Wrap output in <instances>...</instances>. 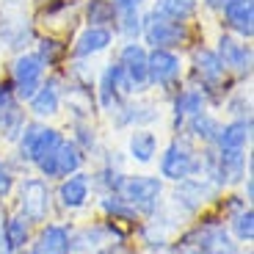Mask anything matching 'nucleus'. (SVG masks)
Here are the masks:
<instances>
[{"label": "nucleus", "instance_id": "obj_1", "mask_svg": "<svg viewBox=\"0 0 254 254\" xmlns=\"http://www.w3.org/2000/svg\"><path fill=\"white\" fill-rule=\"evenodd\" d=\"M183 56H185V80L199 86L202 91H207V97L213 100V108L218 111L224 94H227L232 86H238V80L224 69L218 53L213 50V45H210L204 36L196 39Z\"/></svg>", "mask_w": 254, "mask_h": 254}, {"label": "nucleus", "instance_id": "obj_2", "mask_svg": "<svg viewBox=\"0 0 254 254\" xmlns=\"http://www.w3.org/2000/svg\"><path fill=\"white\" fill-rule=\"evenodd\" d=\"M66 138V130L64 127H56L53 122H36L28 119L22 135L17 138V144L8 146V160L17 169L19 174L33 172V166L42 163L47 155H53L61 146V141Z\"/></svg>", "mask_w": 254, "mask_h": 254}, {"label": "nucleus", "instance_id": "obj_3", "mask_svg": "<svg viewBox=\"0 0 254 254\" xmlns=\"http://www.w3.org/2000/svg\"><path fill=\"white\" fill-rule=\"evenodd\" d=\"M174 241L188 246L193 254H243V249H246L227 232L224 218L213 207L204 210L190 224H185Z\"/></svg>", "mask_w": 254, "mask_h": 254}, {"label": "nucleus", "instance_id": "obj_4", "mask_svg": "<svg viewBox=\"0 0 254 254\" xmlns=\"http://www.w3.org/2000/svg\"><path fill=\"white\" fill-rule=\"evenodd\" d=\"M8 202H11V210L25 216L33 227H42V224L58 218L56 199H53V183L39 177L36 172H25L17 180V188H14Z\"/></svg>", "mask_w": 254, "mask_h": 254}, {"label": "nucleus", "instance_id": "obj_5", "mask_svg": "<svg viewBox=\"0 0 254 254\" xmlns=\"http://www.w3.org/2000/svg\"><path fill=\"white\" fill-rule=\"evenodd\" d=\"M221 193H224L221 188H216L210 180L196 174V177H188L183 183H174L166 188V207L183 224H190L196 216H202L204 210L213 207V202Z\"/></svg>", "mask_w": 254, "mask_h": 254}, {"label": "nucleus", "instance_id": "obj_6", "mask_svg": "<svg viewBox=\"0 0 254 254\" xmlns=\"http://www.w3.org/2000/svg\"><path fill=\"white\" fill-rule=\"evenodd\" d=\"M204 36V33H202ZM199 36V22H174V19L158 17L146 6L144 28H141V42L149 50H180L185 53Z\"/></svg>", "mask_w": 254, "mask_h": 254}, {"label": "nucleus", "instance_id": "obj_7", "mask_svg": "<svg viewBox=\"0 0 254 254\" xmlns=\"http://www.w3.org/2000/svg\"><path fill=\"white\" fill-rule=\"evenodd\" d=\"M155 166H158V177L163 180L166 185H174V183H183V180H188V177H196L199 174V146L183 133L169 135V141L160 144Z\"/></svg>", "mask_w": 254, "mask_h": 254}, {"label": "nucleus", "instance_id": "obj_8", "mask_svg": "<svg viewBox=\"0 0 254 254\" xmlns=\"http://www.w3.org/2000/svg\"><path fill=\"white\" fill-rule=\"evenodd\" d=\"M166 188H169V185H166L158 174L125 172L116 193L133 204L135 213H138L141 218H146V216H152V213H158V210L166 204Z\"/></svg>", "mask_w": 254, "mask_h": 254}, {"label": "nucleus", "instance_id": "obj_9", "mask_svg": "<svg viewBox=\"0 0 254 254\" xmlns=\"http://www.w3.org/2000/svg\"><path fill=\"white\" fill-rule=\"evenodd\" d=\"M146 75H149V91L166 100L185 83V56L180 50H149Z\"/></svg>", "mask_w": 254, "mask_h": 254}, {"label": "nucleus", "instance_id": "obj_10", "mask_svg": "<svg viewBox=\"0 0 254 254\" xmlns=\"http://www.w3.org/2000/svg\"><path fill=\"white\" fill-rule=\"evenodd\" d=\"M130 241H133L130 229L102 216L86 224H72V252L75 254H94L97 249H105L111 243H130Z\"/></svg>", "mask_w": 254, "mask_h": 254}, {"label": "nucleus", "instance_id": "obj_11", "mask_svg": "<svg viewBox=\"0 0 254 254\" xmlns=\"http://www.w3.org/2000/svg\"><path fill=\"white\" fill-rule=\"evenodd\" d=\"M166 116L163 100L155 94H138V97H127L119 108L114 111L108 119V125L119 133H127L133 127H158L160 119Z\"/></svg>", "mask_w": 254, "mask_h": 254}, {"label": "nucleus", "instance_id": "obj_12", "mask_svg": "<svg viewBox=\"0 0 254 254\" xmlns=\"http://www.w3.org/2000/svg\"><path fill=\"white\" fill-rule=\"evenodd\" d=\"M183 227L185 224L163 204L158 213H152V216H146L138 221V227H135V232H133V241H138L135 249L144 252V254H158L160 249H166L180 235Z\"/></svg>", "mask_w": 254, "mask_h": 254}, {"label": "nucleus", "instance_id": "obj_13", "mask_svg": "<svg viewBox=\"0 0 254 254\" xmlns=\"http://www.w3.org/2000/svg\"><path fill=\"white\" fill-rule=\"evenodd\" d=\"M47 77V66L45 61L36 56L33 50H22V53H14L8 58V66H6V80L11 83V91H14V100H19L25 105L28 100L33 97V91L42 86V80Z\"/></svg>", "mask_w": 254, "mask_h": 254}, {"label": "nucleus", "instance_id": "obj_14", "mask_svg": "<svg viewBox=\"0 0 254 254\" xmlns=\"http://www.w3.org/2000/svg\"><path fill=\"white\" fill-rule=\"evenodd\" d=\"M127 97H135L133 89H130V80H127L119 64L114 58H108L97 69V77H94V100L100 116H111Z\"/></svg>", "mask_w": 254, "mask_h": 254}, {"label": "nucleus", "instance_id": "obj_15", "mask_svg": "<svg viewBox=\"0 0 254 254\" xmlns=\"http://www.w3.org/2000/svg\"><path fill=\"white\" fill-rule=\"evenodd\" d=\"M53 199H56V216L58 218H72L94 202V188H91V174L89 169L75 172L69 177L53 183Z\"/></svg>", "mask_w": 254, "mask_h": 254}, {"label": "nucleus", "instance_id": "obj_16", "mask_svg": "<svg viewBox=\"0 0 254 254\" xmlns=\"http://www.w3.org/2000/svg\"><path fill=\"white\" fill-rule=\"evenodd\" d=\"M210 45H213V50L218 53L224 69L235 77L238 83L252 80V72H254V47H252V42L238 39V36H232V33H227V31H218Z\"/></svg>", "mask_w": 254, "mask_h": 254}, {"label": "nucleus", "instance_id": "obj_17", "mask_svg": "<svg viewBox=\"0 0 254 254\" xmlns=\"http://www.w3.org/2000/svg\"><path fill=\"white\" fill-rule=\"evenodd\" d=\"M33 25L39 31L72 36L80 28V0H42L36 3Z\"/></svg>", "mask_w": 254, "mask_h": 254}, {"label": "nucleus", "instance_id": "obj_18", "mask_svg": "<svg viewBox=\"0 0 254 254\" xmlns=\"http://www.w3.org/2000/svg\"><path fill=\"white\" fill-rule=\"evenodd\" d=\"M166 105V114H169V127H172V135L183 133V125L188 116L199 114V111H207L213 108V100L207 97V91H202L199 86H193V83L185 80L183 86H180L174 94H169L163 100ZM216 111V108H213Z\"/></svg>", "mask_w": 254, "mask_h": 254}, {"label": "nucleus", "instance_id": "obj_19", "mask_svg": "<svg viewBox=\"0 0 254 254\" xmlns=\"http://www.w3.org/2000/svg\"><path fill=\"white\" fill-rule=\"evenodd\" d=\"M114 61L122 66V72L127 75V80H130V89H133V94H152L149 91V75H146V56H149V47L144 45V42H116L114 50Z\"/></svg>", "mask_w": 254, "mask_h": 254}, {"label": "nucleus", "instance_id": "obj_20", "mask_svg": "<svg viewBox=\"0 0 254 254\" xmlns=\"http://www.w3.org/2000/svg\"><path fill=\"white\" fill-rule=\"evenodd\" d=\"M83 169H89V158L83 155V149L69 138V135L61 141V146H58L56 152L47 155L42 163L33 166V172H36L39 177L50 180V183H58V180L69 177V174H75V172H83Z\"/></svg>", "mask_w": 254, "mask_h": 254}, {"label": "nucleus", "instance_id": "obj_21", "mask_svg": "<svg viewBox=\"0 0 254 254\" xmlns=\"http://www.w3.org/2000/svg\"><path fill=\"white\" fill-rule=\"evenodd\" d=\"M116 47L114 28H97V25H80L69 36V58L75 61H97L108 56Z\"/></svg>", "mask_w": 254, "mask_h": 254}, {"label": "nucleus", "instance_id": "obj_22", "mask_svg": "<svg viewBox=\"0 0 254 254\" xmlns=\"http://www.w3.org/2000/svg\"><path fill=\"white\" fill-rule=\"evenodd\" d=\"M25 111L36 122H53L64 114V77H61V72H47L42 86L25 102Z\"/></svg>", "mask_w": 254, "mask_h": 254}, {"label": "nucleus", "instance_id": "obj_23", "mask_svg": "<svg viewBox=\"0 0 254 254\" xmlns=\"http://www.w3.org/2000/svg\"><path fill=\"white\" fill-rule=\"evenodd\" d=\"M19 254H75L72 252V221L53 218L36 227L28 249Z\"/></svg>", "mask_w": 254, "mask_h": 254}, {"label": "nucleus", "instance_id": "obj_24", "mask_svg": "<svg viewBox=\"0 0 254 254\" xmlns=\"http://www.w3.org/2000/svg\"><path fill=\"white\" fill-rule=\"evenodd\" d=\"M149 0H114V33L116 42H141L144 11Z\"/></svg>", "mask_w": 254, "mask_h": 254}, {"label": "nucleus", "instance_id": "obj_25", "mask_svg": "<svg viewBox=\"0 0 254 254\" xmlns=\"http://www.w3.org/2000/svg\"><path fill=\"white\" fill-rule=\"evenodd\" d=\"M33 232H36V227H33L25 216H19L17 210L8 207L6 213L0 216V254L25 252L31 238H33Z\"/></svg>", "mask_w": 254, "mask_h": 254}, {"label": "nucleus", "instance_id": "obj_26", "mask_svg": "<svg viewBox=\"0 0 254 254\" xmlns=\"http://www.w3.org/2000/svg\"><path fill=\"white\" fill-rule=\"evenodd\" d=\"M218 31H227L238 39H254V0H227L216 17Z\"/></svg>", "mask_w": 254, "mask_h": 254}, {"label": "nucleus", "instance_id": "obj_27", "mask_svg": "<svg viewBox=\"0 0 254 254\" xmlns=\"http://www.w3.org/2000/svg\"><path fill=\"white\" fill-rule=\"evenodd\" d=\"M160 133L155 127H133L127 130V141H125V158L133 166H152L155 158L160 152Z\"/></svg>", "mask_w": 254, "mask_h": 254}, {"label": "nucleus", "instance_id": "obj_28", "mask_svg": "<svg viewBox=\"0 0 254 254\" xmlns=\"http://www.w3.org/2000/svg\"><path fill=\"white\" fill-rule=\"evenodd\" d=\"M64 114H66V122L97 119L100 111H97V100H94V86H80V83L64 80Z\"/></svg>", "mask_w": 254, "mask_h": 254}, {"label": "nucleus", "instance_id": "obj_29", "mask_svg": "<svg viewBox=\"0 0 254 254\" xmlns=\"http://www.w3.org/2000/svg\"><path fill=\"white\" fill-rule=\"evenodd\" d=\"M218 174L227 190L238 188L252 174V149H216Z\"/></svg>", "mask_w": 254, "mask_h": 254}, {"label": "nucleus", "instance_id": "obj_30", "mask_svg": "<svg viewBox=\"0 0 254 254\" xmlns=\"http://www.w3.org/2000/svg\"><path fill=\"white\" fill-rule=\"evenodd\" d=\"M31 50L45 61L47 72H61L64 64L69 61V36L50 33V31H39L36 39H33Z\"/></svg>", "mask_w": 254, "mask_h": 254}, {"label": "nucleus", "instance_id": "obj_31", "mask_svg": "<svg viewBox=\"0 0 254 254\" xmlns=\"http://www.w3.org/2000/svg\"><path fill=\"white\" fill-rule=\"evenodd\" d=\"M39 28L33 25L31 19H0V50L6 53H22L33 47Z\"/></svg>", "mask_w": 254, "mask_h": 254}, {"label": "nucleus", "instance_id": "obj_32", "mask_svg": "<svg viewBox=\"0 0 254 254\" xmlns=\"http://www.w3.org/2000/svg\"><path fill=\"white\" fill-rule=\"evenodd\" d=\"M221 114L213 108L207 111H199V114L188 116L183 125V135H188L196 146H213L216 144V135L221 130Z\"/></svg>", "mask_w": 254, "mask_h": 254}, {"label": "nucleus", "instance_id": "obj_33", "mask_svg": "<svg viewBox=\"0 0 254 254\" xmlns=\"http://www.w3.org/2000/svg\"><path fill=\"white\" fill-rule=\"evenodd\" d=\"M94 207L102 218H111V221L127 227L130 232H135V227H138V221H141L135 207L127 202V199H122L119 193H100V196H94Z\"/></svg>", "mask_w": 254, "mask_h": 254}, {"label": "nucleus", "instance_id": "obj_34", "mask_svg": "<svg viewBox=\"0 0 254 254\" xmlns=\"http://www.w3.org/2000/svg\"><path fill=\"white\" fill-rule=\"evenodd\" d=\"M254 138V116L246 119H224L216 135V149H252Z\"/></svg>", "mask_w": 254, "mask_h": 254}, {"label": "nucleus", "instance_id": "obj_35", "mask_svg": "<svg viewBox=\"0 0 254 254\" xmlns=\"http://www.w3.org/2000/svg\"><path fill=\"white\" fill-rule=\"evenodd\" d=\"M69 138L75 141L77 146L83 149V155L89 160H97L100 158V152L105 149V144H102V133L100 127H97V119H80V122H69Z\"/></svg>", "mask_w": 254, "mask_h": 254}, {"label": "nucleus", "instance_id": "obj_36", "mask_svg": "<svg viewBox=\"0 0 254 254\" xmlns=\"http://www.w3.org/2000/svg\"><path fill=\"white\" fill-rule=\"evenodd\" d=\"M28 111L25 105L19 100H11L6 105V108L0 111V144L3 146H14L17 144V138L22 135V130H25L28 125Z\"/></svg>", "mask_w": 254, "mask_h": 254}, {"label": "nucleus", "instance_id": "obj_37", "mask_svg": "<svg viewBox=\"0 0 254 254\" xmlns=\"http://www.w3.org/2000/svg\"><path fill=\"white\" fill-rule=\"evenodd\" d=\"M149 11L174 22H199L202 17L199 0H149Z\"/></svg>", "mask_w": 254, "mask_h": 254}, {"label": "nucleus", "instance_id": "obj_38", "mask_svg": "<svg viewBox=\"0 0 254 254\" xmlns=\"http://www.w3.org/2000/svg\"><path fill=\"white\" fill-rule=\"evenodd\" d=\"M252 83V80H249ZM249 83H238L224 94L218 111L224 114V119H246V116H254V102H252V89Z\"/></svg>", "mask_w": 254, "mask_h": 254}, {"label": "nucleus", "instance_id": "obj_39", "mask_svg": "<svg viewBox=\"0 0 254 254\" xmlns=\"http://www.w3.org/2000/svg\"><path fill=\"white\" fill-rule=\"evenodd\" d=\"M224 227L232 238H235L241 246H252L254 243V207L246 204V207L235 210L224 218Z\"/></svg>", "mask_w": 254, "mask_h": 254}, {"label": "nucleus", "instance_id": "obj_40", "mask_svg": "<svg viewBox=\"0 0 254 254\" xmlns=\"http://www.w3.org/2000/svg\"><path fill=\"white\" fill-rule=\"evenodd\" d=\"M80 25L114 28V0H80Z\"/></svg>", "mask_w": 254, "mask_h": 254}, {"label": "nucleus", "instance_id": "obj_41", "mask_svg": "<svg viewBox=\"0 0 254 254\" xmlns=\"http://www.w3.org/2000/svg\"><path fill=\"white\" fill-rule=\"evenodd\" d=\"M19 177H22V174L11 166L8 155H0V202H8V199H11Z\"/></svg>", "mask_w": 254, "mask_h": 254}, {"label": "nucleus", "instance_id": "obj_42", "mask_svg": "<svg viewBox=\"0 0 254 254\" xmlns=\"http://www.w3.org/2000/svg\"><path fill=\"white\" fill-rule=\"evenodd\" d=\"M224 3L227 0H199V8H202V14H210V17H218L224 8Z\"/></svg>", "mask_w": 254, "mask_h": 254}, {"label": "nucleus", "instance_id": "obj_43", "mask_svg": "<svg viewBox=\"0 0 254 254\" xmlns=\"http://www.w3.org/2000/svg\"><path fill=\"white\" fill-rule=\"evenodd\" d=\"M11 100H14L11 83H8V80H6V75H3V77H0V111L6 108V105H8V102H11Z\"/></svg>", "mask_w": 254, "mask_h": 254}, {"label": "nucleus", "instance_id": "obj_44", "mask_svg": "<svg viewBox=\"0 0 254 254\" xmlns=\"http://www.w3.org/2000/svg\"><path fill=\"white\" fill-rule=\"evenodd\" d=\"M238 190H241L243 199H246V202L252 204V202H254V174H249V177L243 180L241 185H238Z\"/></svg>", "mask_w": 254, "mask_h": 254}, {"label": "nucleus", "instance_id": "obj_45", "mask_svg": "<svg viewBox=\"0 0 254 254\" xmlns=\"http://www.w3.org/2000/svg\"><path fill=\"white\" fill-rule=\"evenodd\" d=\"M158 254H193V252H190L188 246H183V243L172 241V243H169V246H166V249H160Z\"/></svg>", "mask_w": 254, "mask_h": 254}, {"label": "nucleus", "instance_id": "obj_46", "mask_svg": "<svg viewBox=\"0 0 254 254\" xmlns=\"http://www.w3.org/2000/svg\"><path fill=\"white\" fill-rule=\"evenodd\" d=\"M6 210H8V204H6V202H0V216H3Z\"/></svg>", "mask_w": 254, "mask_h": 254}, {"label": "nucleus", "instance_id": "obj_47", "mask_svg": "<svg viewBox=\"0 0 254 254\" xmlns=\"http://www.w3.org/2000/svg\"><path fill=\"white\" fill-rule=\"evenodd\" d=\"M122 254H135V252H133V246H130V249H125V252H122Z\"/></svg>", "mask_w": 254, "mask_h": 254}, {"label": "nucleus", "instance_id": "obj_48", "mask_svg": "<svg viewBox=\"0 0 254 254\" xmlns=\"http://www.w3.org/2000/svg\"><path fill=\"white\" fill-rule=\"evenodd\" d=\"M243 254H254V252H252V246H246V249H243Z\"/></svg>", "mask_w": 254, "mask_h": 254}, {"label": "nucleus", "instance_id": "obj_49", "mask_svg": "<svg viewBox=\"0 0 254 254\" xmlns=\"http://www.w3.org/2000/svg\"><path fill=\"white\" fill-rule=\"evenodd\" d=\"M33 3H42V0H33Z\"/></svg>", "mask_w": 254, "mask_h": 254}]
</instances>
